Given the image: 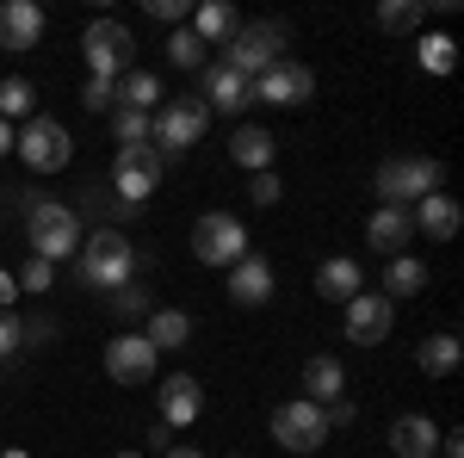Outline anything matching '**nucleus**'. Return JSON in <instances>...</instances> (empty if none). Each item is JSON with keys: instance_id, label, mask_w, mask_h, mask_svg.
Wrapping results in <instances>:
<instances>
[{"instance_id": "obj_6", "label": "nucleus", "mask_w": 464, "mask_h": 458, "mask_svg": "<svg viewBox=\"0 0 464 458\" xmlns=\"http://www.w3.org/2000/svg\"><path fill=\"white\" fill-rule=\"evenodd\" d=\"M440 161H428V155H391L384 168H378V199L384 205H421L428 192H440Z\"/></svg>"}, {"instance_id": "obj_17", "label": "nucleus", "mask_w": 464, "mask_h": 458, "mask_svg": "<svg viewBox=\"0 0 464 458\" xmlns=\"http://www.w3.org/2000/svg\"><path fill=\"white\" fill-rule=\"evenodd\" d=\"M198 409H205L198 378H186V372H179V378L161 385V427H168V434H174V427H192V422H198Z\"/></svg>"}, {"instance_id": "obj_43", "label": "nucleus", "mask_w": 464, "mask_h": 458, "mask_svg": "<svg viewBox=\"0 0 464 458\" xmlns=\"http://www.w3.org/2000/svg\"><path fill=\"white\" fill-rule=\"evenodd\" d=\"M0 155H13V131L6 124H0Z\"/></svg>"}, {"instance_id": "obj_29", "label": "nucleus", "mask_w": 464, "mask_h": 458, "mask_svg": "<svg viewBox=\"0 0 464 458\" xmlns=\"http://www.w3.org/2000/svg\"><path fill=\"white\" fill-rule=\"evenodd\" d=\"M205 50H211V44L192 32V25H179V32L168 37V63H174V69H205Z\"/></svg>"}, {"instance_id": "obj_26", "label": "nucleus", "mask_w": 464, "mask_h": 458, "mask_svg": "<svg viewBox=\"0 0 464 458\" xmlns=\"http://www.w3.org/2000/svg\"><path fill=\"white\" fill-rule=\"evenodd\" d=\"M415 291H428V267L415 260V254H391V267H384V297H415Z\"/></svg>"}, {"instance_id": "obj_32", "label": "nucleus", "mask_w": 464, "mask_h": 458, "mask_svg": "<svg viewBox=\"0 0 464 458\" xmlns=\"http://www.w3.org/2000/svg\"><path fill=\"white\" fill-rule=\"evenodd\" d=\"M421 69H433V74H452L459 69V44H452V37H421Z\"/></svg>"}, {"instance_id": "obj_1", "label": "nucleus", "mask_w": 464, "mask_h": 458, "mask_svg": "<svg viewBox=\"0 0 464 458\" xmlns=\"http://www.w3.org/2000/svg\"><path fill=\"white\" fill-rule=\"evenodd\" d=\"M130 273H137V248L118 229H93L74 254V279L87 291H118V285H130Z\"/></svg>"}, {"instance_id": "obj_21", "label": "nucleus", "mask_w": 464, "mask_h": 458, "mask_svg": "<svg viewBox=\"0 0 464 458\" xmlns=\"http://www.w3.org/2000/svg\"><path fill=\"white\" fill-rule=\"evenodd\" d=\"M365 236H372V248H384V254H402L409 236H415V217L402 211V205H378L372 223H365Z\"/></svg>"}, {"instance_id": "obj_16", "label": "nucleus", "mask_w": 464, "mask_h": 458, "mask_svg": "<svg viewBox=\"0 0 464 458\" xmlns=\"http://www.w3.org/2000/svg\"><path fill=\"white\" fill-rule=\"evenodd\" d=\"M409 217H415V229H421L428 242H452V236H459V223H464L459 199H446V192H428L421 205H409Z\"/></svg>"}, {"instance_id": "obj_19", "label": "nucleus", "mask_w": 464, "mask_h": 458, "mask_svg": "<svg viewBox=\"0 0 464 458\" xmlns=\"http://www.w3.org/2000/svg\"><path fill=\"white\" fill-rule=\"evenodd\" d=\"M316 291L328 297V304H353L359 291H365V273H359V260H347V254L322 260V267H316Z\"/></svg>"}, {"instance_id": "obj_12", "label": "nucleus", "mask_w": 464, "mask_h": 458, "mask_svg": "<svg viewBox=\"0 0 464 458\" xmlns=\"http://www.w3.org/2000/svg\"><path fill=\"white\" fill-rule=\"evenodd\" d=\"M341 310H347V341H353V347H378L396 328V304L384 291H359L353 304H341Z\"/></svg>"}, {"instance_id": "obj_5", "label": "nucleus", "mask_w": 464, "mask_h": 458, "mask_svg": "<svg viewBox=\"0 0 464 458\" xmlns=\"http://www.w3.org/2000/svg\"><path fill=\"white\" fill-rule=\"evenodd\" d=\"M81 56H87L93 81H124L130 74V56H137V37H130V25H118V19H93L81 32Z\"/></svg>"}, {"instance_id": "obj_22", "label": "nucleus", "mask_w": 464, "mask_h": 458, "mask_svg": "<svg viewBox=\"0 0 464 458\" xmlns=\"http://www.w3.org/2000/svg\"><path fill=\"white\" fill-rule=\"evenodd\" d=\"M341 390H347V372H341V359H334V353L304 359V396H310L316 409H322V403H334Z\"/></svg>"}, {"instance_id": "obj_14", "label": "nucleus", "mask_w": 464, "mask_h": 458, "mask_svg": "<svg viewBox=\"0 0 464 458\" xmlns=\"http://www.w3.org/2000/svg\"><path fill=\"white\" fill-rule=\"evenodd\" d=\"M273 260H266V254H242V260H236V267H229V297H236V304H242V310H260V304H266V297H273Z\"/></svg>"}, {"instance_id": "obj_8", "label": "nucleus", "mask_w": 464, "mask_h": 458, "mask_svg": "<svg viewBox=\"0 0 464 458\" xmlns=\"http://www.w3.org/2000/svg\"><path fill=\"white\" fill-rule=\"evenodd\" d=\"M279 50H285V32L279 25H242V32L223 44V69L242 74V81H260V74L279 63Z\"/></svg>"}, {"instance_id": "obj_4", "label": "nucleus", "mask_w": 464, "mask_h": 458, "mask_svg": "<svg viewBox=\"0 0 464 458\" xmlns=\"http://www.w3.org/2000/svg\"><path fill=\"white\" fill-rule=\"evenodd\" d=\"M161 174H168V161L149 149V142H137V149H118V161H111V199H118V211H143V199L161 186Z\"/></svg>"}, {"instance_id": "obj_42", "label": "nucleus", "mask_w": 464, "mask_h": 458, "mask_svg": "<svg viewBox=\"0 0 464 458\" xmlns=\"http://www.w3.org/2000/svg\"><path fill=\"white\" fill-rule=\"evenodd\" d=\"M161 458H205V453H198V446H168Z\"/></svg>"}, {"instance_id": "obj_37", "label": "nucleus", "mask_w": 464, "mask_h": 458, "mask_svg": "<svg viewBox=\"0 0 464 458\" xmlns=\"http://www.w3.org/2000/svg\"><path fill=\"white\" fill-rule=\"evenodd\" d=\"M50 279H56V267H50V260H25V273H19V291H50Z\"/></svg>"}, {"instance_id": "obj_15", "label": "nucleus", "mask_w": 464, "mask_h": 458, "mask_svg": "<svg viewBox=\"0 0 464 458\" xmlns=\"http://www.w3.org/2000/svg\"><path fill=\"white\" fill-rule=\"evenodd\" d=\"M37 37H44V6L37 0H6L0 6V50L25 56V50H37Z\"/></svg>"}, {"instance_id": "obj_33", "label": "nucleus", "mask_w": 464, "mask_h": 458, "mask_svg": "<svg viewBox=\"0 0 464 458\" xmlns=\"http://www.w3.org/2000/svg\"><path fill=\"white\" fill-rule=\"evenodd\" d=\"M32 81H0V124L6 118H32Z\"/></svg>"}, {"instance_id": "obj_27", "label": "nucleus", "mask_w": 464, "mask_h": 458, "mask_svg": "<svg viewBox=\"0 0 464 458\" xmlns=\"http://www.w3.org/2000/svg\"><path fill=\"white\" fill-rule=\"evenodd\" d=\"M415 359H421V372H428V378H452V372H459V359H464V347H459V335H428Z\"/></svg>"}, {"instance_id": "obj_9", "label": "nucleus", "mask_w": 464, "mask_h": 458, "mask_svg": "<svg viewBox=\"0 0 464 458\" xmlns=\"http://www.w3.org/2000/svg\"><path fill=\"white\" fill-rule=\"evenodd\" d=\"M192 254L205 260V267H236L242 254H248V229H242V217L229 211H205L198 217V229H192Z\"/></svg>"}, {"instance_id": "obj_36", "label": "nucleus", "mask_w": 464, "mask_h": 458, "mask_svg": "<svg viewBox=\"0 0 464 458\" xmlns=\"http://www.w3.org/2000/svg\"><path fill=\"white\" fill-rule=\"evenodd\" d=\"M248 199H254V205H279V199H285L279 174H273V168H266V174H248Z\"/></svg>"}, {"instance_id": "obj_3", "label": "nucleus", "mask_w": 464, "mask_h": 458, "mask_svg": "<svg viewBox=\"0 0 464 458\" xmlns=\"http://www.w3.org/2000/svg\"><path fill=\"white\" fill-rule=\"evenodd\" d=\"M205 124H211V106L205 100H161V106L149 112V149L161 155V161H179L192 142L205 137Z\"/></svg>"}, {"instance_id": "obj_30", "label": "nucleus", "mask_w": 464, "mask_h": 458, "mask_svg": "<svg viewBox=\"0 0 464 458\" xmlns=\"http://www.w3.org/2000/svg\"><path fill=\"white\" fill-rule=\"evenodd\" d=\"M421 19H428V6H421V0H391V6H378V32H415V25H421Z\"/></svg>"}, {"instance_id": "obj_18", "label": "nucleus", "mask_w": 464, "mask_h": 458, "mask_svg": "<svg viewBox=\"0 0 464 458\" xmlns=\"http://www.w3.org/2000/svg\"><path fill=\"white\" fill-rule=\"evenodd\" d=\"M391 453L396 458H433L440 453V427L428 415H396L391 422Z\"/></svg>"}, {"instance_id": "obj_7", "label": "nucleus", "mask_w": 464, "mask_h": 458, "mask_svg": "<svg viewBox=\"0 0 464 458\" xmlns=\"http://www.w3.org/2000/svg\"><path fill=\"white\" fill-rule=\"evenodd\" d=\"M13 155L32 168V174H63L74 161V142H69V131L56 124V118H32L19 137H13Z\"/></svg>"}, {"instance_id": "obj_20", "label": "nucleus", "mask_w": 464, "mask_h": 458, "mask_svg": "<svg viewBox=\"0 0 464 458\" xmlns=\"http://www.w3.org/2000/svg\"><path fill=\"white\" fill-rule=\"evenodd\" d=\"M211 112H242V106H254L248 100V81L242 74H229L223 63H205V93H198Z\"/></svg>"}, {"instance_id": "obj_47", "label": "nucleus", "mask_w": 464, "mask_h": 458, "mask_svg": "<svg viewBox=\"0 0 464 458\" xmlns=\"http://www.w3.org/2000/svg\"><path fill=\"white\" fill-rule=\"evenodd\" d=\"M229 458H236V453H229Z\"/></svg>"}, {"instance_id": "obj_45", "label": "nucleus", "mask_w": 464, "mask_h": 458, "mask_svg": "<svg viewBox=\"0 0 464 458\" xmlns=\"http://www.w3.org/2000/svg\"><path fill=\"white\" fill-rule=\"evenodd\" d=\"M118 458H143V453H118Z\"/></svg>"}, {"instance_id": "obj_41", "label": "nucleus", "mask_w": 464, "mask_h": 458, "mask_svg": "<svg viewBox=\"0 0 464 458\" xmlns=\"http://www.w3.org/2000/svg\"><path fill=\"white\" fill-rule=\"evenodd\" d=\"M440 453H446V458H464V434H440Z\"/></svg>"}, {"instance_id": "obj_31", "label": "nucleus", "mask_w": 464, "mask_h": 458, "mask_svg": "<svg viewBox=\"0 0 464 458\" xmlns=\"http://www.w3.org/2000/svg\"><path fill=\"white\" fill-rule=\"evenodd\" d=\"M106 310H111V317H124V322H137V317H149V291L137 279L118 285V291H106Z\"/></svg>"}, {"instance_id": "obj_25", "label": "nucleus", "mask_w": 464, "mask_h": 458, "mask_svg": "<svg viewBox=\"0 0 464 458\" xmlns=\"http://www.w3.org/2000/svg\"><path fill=\"white\" fill-rule=\"evenodd\" d=\"M186 335H192V317H186V310H149L143 341H149L155 353H174V347H186Z\"/></svg>"}, {"instance_id": "obj_24", "label": "nucleus", "mask_w": 464, "mask_h": 458, "mask_svg": "<svg viewBox=\"0 0 464 458\" xmlns=\"http://www.w3.org/2000/svg\"><path fill=\"white\" fill-rule=\"evenodd\" d=\"M192 32L205 37V44H229V37L242 32V19H236V6H223V0H205V6H192Z\"/></svg>"}, {"instance_id": "obj_13", "label": "nucleus", "mask_w": 464, "mask_h": 458, "mask_svg": "<svg viewBox=\"0 0 464 458\" xmlns=\"http://www.w3.org/2000/svg\"><path fill=\"white\" fill-rule=\"evenodd\" d=\"M155 365H161V353L149 347L143 335H111L106 341V372L118 378V385H149Z\"/></svg>"}, {"instance_id": "obj_39", "label": "nucleus", "mask_w": 464, "mask_h": 458, "mask_svg": "<svg viewBox=\"0 0 464 458\" xmlns=\"http://www.w3.org/2000/svg\"><path fill=\"white\" fill-rule=\"evenodd\" d=\"M19 347H25V328H19L13 310H0V359H13Z\"/></svg>"}, {"instance_id": "obj_23", "label": "nucleus", "mask_w": 464, "mask_h": 458, "mask_svg": "<svg viewBox=\"0 0 464 458\" xmlns=\"http://www.w3.org/2000/svg\"><path fill=\"white\" fill-rule=\"evenodd\" d=\"M273 155H279V149H273V137H266L260 124H242V131L229 137V161H236V168H248V174H266V168H273Z\"/></svg>"}, {"instance_id": "obj_40", "label": "nucleus", "mask_w": 464, "mask_h": 458, "mask_svg": "<svg viewBox=\"0 0 464 458\" xmlns=\"http://www.w3.org/2000/svg\"><path fill=\"white\" fill-rule=\"evenodd\" d=\"M13 297H19V279H13V273H0V310H13Z\"/></svg>"}, {"instance_id": "obj_46", "label": "nucleus", "mask_w": 464, "mask_h": 458, "mask_svg": "<svg viewBox=\"0 0 464 458\" xmlns=\"http://www.w3.org/2000/svg\"><path fill=\"white\" fill-rule=\"evenodd\" d=\"M0 199H6V192H0Z\"/></svg>"}, {"instance_id": "obj_38", "label": "nucleus", "mask_w": 464, "mask_h": 458, "mask_svg": "<svg viewBox=\"0 0 464 458\" xmlns=\"http://www.w3.org/2000/svg\"><path fill=\"white\" fill-rule=\"evenodd\" d=\"M149 19H161V25H186V19H192V6H186V0H149Z\"/></svg>"}, {"instance_id": "obj_10", "label": "nucleus", "mask_w": 464, "mask_h": 458, "mask_svg": "<svg viewBox=\"0 0 464 458\" xmlns=\"http://www.w3.org/2000/svg\"><path fill=\"white\" fill-rule=\"evenodd\" d=\"M273 440L291 446V453H316L322 440H328V415L310 396H291L285 409H273Z\"/></svg>"}, {"instance_id": "obj_34", "label": "nucleus", "mask_w": 464, "mask_h": 458, "mask_svg": "<svg viewBox=\"0 0 464 458\" xmlns=\"http://www.w3.org/2000/svg\"><path fill=\"white\" fill-rule=\"evenodd\" d=\"M111 131H118V142H124V149H137V142H149V112L118 106V112H111Z\"/></svg>"}, {"instance_id": "obj_44", "label": "nucleus", "mask_w": 464, "mask_h": 458, "mask_svg": "<svg viewBox=\"0 0 464 458\" xmlns=\"http://www.w3.org/2000/svg\"><path fill=\"white\" fill-rule=\"evenodd\" d=\"M0 458H25V453H0Z\"/></svg>"}, {"instance_id": "obj_11", "label": "nucleus", "mask_w": 464, "mask_h": 458, "mask_svg": "<svg viewBox=\"0 0 464 458\" xmlns=\"http://www.w3.org/2000/svg\"><path fill=\"white\" fill-rule=\"evenodd\" d=\"M310 93H316V74L304 69V63H285V56L260 81H248V100H260V106H304Z\"/></svg>"}, {"instance_id": "obj_35", "label": "nucleus", "mask_w": 464, "mask_h": 458, "mask_svg": "<svg viewBox=\"0 0 464 458\" xmlns=\"http://www.w3.org/2000/svg\"><path fill=\"white\" fill-rule=\"evenodd\" d=\"M111 87H118V81H93V74H87L81 106H87V112H111V106H118V93H111Z\"/></svg>"}, {"instance_id": "obj_28", "label": "nucleus", "mask_w": 464, "mask_h": 458, "mask_svg": "<svg viewBox=\"0 0 464 458\" xmlns=\"http://www.w3.org/2000/svg\"><path fill=\"white\" fill-rule=\"evenodd\" d=\"M111 93H118V106H130V112H155L161 106V81H155L149 69H130Z\"/></svg>"}, {"instance_id": "obj_2", "label": "nucleus", "mask_w": 464, "mask_h": 458, "mask_svg": "<svg viewBox=\"0 0 464 458\" xmlns=\"http://www.w3.org/2000/svg\"><path fill=\"white\" fill-rule=\"evenodd\" d=\"M25 236H32V254L37 260H74L81 254V217L63 205V199H44L32 192V205H25Z\"/></svg>"}]
</instances>
